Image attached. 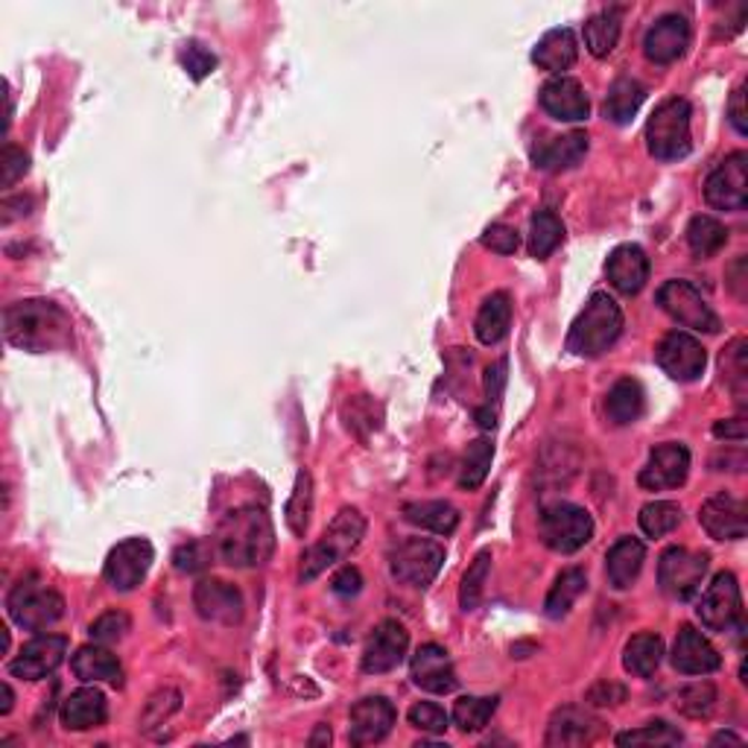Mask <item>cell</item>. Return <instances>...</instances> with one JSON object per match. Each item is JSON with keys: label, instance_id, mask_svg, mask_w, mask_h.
<instances>
[{"label": "cell", "instance_id": "1", "mask_svg": "<svg viewBox=\"0 0 748 748\" xmlns=\"http://www.w3.org/2000/svg\"><path fill=\"white\" fill-rule=\"evenodd\" d=\"M3 334L16 348L44 355L71 342V319L59 305L44 298H27L3 310Z\"/></svg>", "mask_w": 748, "mask_h": 748}, {"label": "cell", "instance_id": "2", "mask_svg": "<svg viewBox=\"0 0 748 748\" xmlns=\"http://www.w3.org/2000/svg\"><path fill=\"white\" fill-rule=\"evenodd\" d=\"M219 559L232 567H260L275 553V526L264 506H240L228 512L217 532Z\"/></svg>", "mask_w": 748, "mask_h": 748}, {"label": "cell", "instance_id": "3", "mask_svg": "<svg viewBox=\"0 0 748 748\" xmlns=\"http://www.w3.org/2000/svg\"><path fill=\"white\" fill-rule=\"evenodd\" d=\"M623 334V310L608 293H594L567 334V351L576 357H600Z\"/></svg>", "mask_w": 748, "mask_h": 748}, {"label": "cell", "instance_id": "4", "mask_svg": "<svg viewBox=\"0 0 748 748\" xmlns=\"http://www.w3.org/2000/svg\"><path fill=\"white\" fill-rule=\"evenodd\" d=\"M362 535H366V518L357 509H339L337 518L322 532V539L316 541L314 547H307L305 555H301V573H298L301 582H314L328 567L346 562L348 555L360 547Z\"/></svg>", "mask_w": 748, "mask_h": 748}, {"label": "cell", "instance_id": "5", "mask_svg": "<svg viewBox=\"0 0 748 748\" xmlns=\"http://www.w3.org/2000/svg\"><path fill=\"white\" fill-rule=\"evenodd\" d=\"M646 146L658 162H678L690 153V103L682 98H669L655 105L646 123Z\"/></svg>", "mask_w": 748, "mask_h": 748}, {"label": "cell", "instance_id": "6", "mask_svg": "<svg viewBox=\"0 0 748 748\" xmlns=\"http://www.w3.org/2000/svg\"><path fill=\"white\" fill-rule=\"evenodd\" d=\"M7 614L16 626L27 632H44L65 617V600L53 587L41 585L35 576H24L9 591Z\"/></svg>", "mask_w": 748, "mask_h": 748}, {"label": "cell", "instance_id": "7", "mask_svg": "<svg viewBox=\"0 0 748 748\" xmlns=\"http://www.w3.org/2000/svg\"><path fill=\"white\" fill-rule=\"evenodd\" d=\"M658 307L682 325L684 330H696V334H719V316L714 314V307L708 305V298L701 296L690 281L684 278H673L658 290Z\"/></svg>", "mask_w": 748, "mask_h": 748}, {"label": "cell", "instance_id": "8", "mask_svg": "<svg viewBox=\"0 0 748 748\" xmlns=\"http://www.w3.org/2000/svg\"><path fill=\"white\" fill-rule=\"evenodd\" d=\"M541 539L553 553L571 555L594 539V518L576 503H553L541 512Z\"/></svg>", "mask_w": 748, "mask_h": 748}, {"label": "cell", "instance_id": "9", "mask_svg": "<svg viewBox=\"0 0 748 748\" xmlns=\"http://www.w3.org/2000/svg\"><path fill=\"white\" fill-rule=\"evenodd\" d=\"M444 564V547L430 539H407L389 555V571L401 585L430 587Z\"/></svg>", "mask_w": 748, "mask_h": 748}, {"label": "cell", "instance_id": "10", "mask_svg": "<svg viewBox=\"0 0 748 748\" xmlns=\"http://www.w3.org/2000/svg\"><path fill=\"white\" fill-rule=\"evenodd\" d=\"M696 617L708 632H719V635L742 626V594L734 573H716L696 605Z\"/></svg>", "mask_w": 748, "mask_h": 748}, {"label": "cell", "instance_id": "11", "mask_svg": "<svg viewBox=\"0 0 748 748\" xmlns=\"http://www.w3.org/2000/svg\"><path fill=\"white\" fill-rule=\"evenodd\" d=\"M708 553H693L687 547H669L658 559V585L673 600H693L708 576Z\"/></svg>", "mask_w": 748, "mask_h": 748}, {"label": "cell", "instance_id": "12", "mask_svg": "<svg viewBox=\"0 0 748 748\" xmlns=\"http://www.w3.org/2000/svg\"><path fill=\"white\" fill-rule=\"evenodd\" d=\"M655 360L678 383H693L708 369V351L690 330H669L655 348Z\"/></svg>", "mask_w": 748, "mask_h": 748}, {"label": "cell", "instance_id": "13", "mask_svg": "<svg viewBox=\"0 0 748 748\" xmlns=\"http://www.w3.org/2000/svg\"><path fill=\"white\" fill-rule=\"evenodd\" d=\"M155 562V550L146 539H126L117 547H112L109 559L103 564L105 582L117 591V594H130L141 582Z\"/></svg>", "mask_w": 748, "mask_h": 748}, {"label": "cell", "instance_id": "14", "mask_svg": "<svg viewBox=\"0 0 748 748\" xmlns=\"http://www.w3.org/2000/svg\"><path fill=\"white\" fill-rule=\"evenodd\" d=\"M705 202L716 211H742L748 205V155L742 150L725 155V162L705 182Z\"/></svg>", "mask_w": 748, "mask_h": 748}, {"label": "cell", "instance_id": "15", "mask_svg": "<svg viewBox=\"0 0 748 748\" xmlns=\"http://www.w3.org/2000/svg\"><path fill=\"white\" fill-rule=\"evenodd\" d=\"M410 652V632L398 619H383L375 626V632L366 641L362 649V673L369 676H383L403 664Z\"/></svg>", "mask_w": 748, "mask_h": 748}, {"label": "cell", "instance_id": "16", "mask_svg": "<svg viewBox=\"0 0 748 748\" xmlns=\"http://www.w3.org/2000/svg\"><path fill=\"white\" fill-rule=\"evenodd\" d=\"M68 637L62 635H39L30 644L21 646L16 658L9 660V676L21 678V682H41V678L53 676L59 664L65 660Z\"/></svg>", "mask_w": 748, "mask_h": 748}, {"label": "cell", "instance_id": "17", "mask_svg": "<svg viewBox=\"0 0 748 748\" xmlns=\"http://www.w3.org/2000/svg\"><path fill=\"white\" fill-rule=\"evenodd\" d=\"M687 474H690V451L682 442H664L649 453L637 474V483L646 491H669L684 485Z\"/></svg>", "mask_w": 748, "mask_h": 748}, {"label": "cell", "instance_id": "18", "mask_svg": "<svg viewBox=\"0 0 748 748\" xmlns=\"http://www.w3.org/2000/svg\"><path fill=\"white\" fill-rule=\"evenodd\" d=\"M398 710L387 696H366V699L351 705L348 714V740L355 746H375V742L387 740L392 731Z\"/></svg>", "mask_w": 748, "mask_h": 748}, {"label": "cell", "instance_id": "19", "mask_svg": "<svg viewBox=\"0 0 748 748\" xmlns=\"http://www.w3.org/2000/svg\"><path fill=\"white\" fill-rule=\"evenodd\" d=\"M701 530L714 541H740L748 532V509L740 498L728 491H716L699 509Z\"/></svg>", "mask_w": 748, "mask_h": 748}, {"label": "cell", "instance_id": "20", "mask_svg": "<svg viewBox=\"0 0 748 748\" xmlns=\"http://www.w3.org/2000/svg\"><path fill=\"white\" fill-rule=\"evenodd\" d=\"M690 39H693L690 21L684 16H676V12H669V16L658 18V21L646 30L644 53L649 62H655V65H673V62H678V59L687 53Z\"/></svg>", "mask_w": 748, "mask_h": 748}, {"label": "cell", "instance_id": "21", "mask_svg": "<svg viewBox=\"0 0 748 748\" xmlns=\"http://www.w3.org/2000/svg\"><path fill=\"white\" fill-rule=\"evenodd\" d=\"M669 660H673V667L682 676H710V673L723 667V655L716 652V646L710 644L708 637L696 632L693 626L678 628Z\"/></svg>", "mask_w": 748, "mask_h": 748}, {"label": "cell", "instance_id": "22", "mask_svg": "<svg viewBox=\"0 0 748 748\" xmlns=\"http://www.w3.org/2000/svg\"><path fill=\"white\" fill-rule=\"evenodd\" d=\"M412 682L424 693L433 696H448L457 690V669L448 655V649L439 644H424L416 655H412Z\"/></svg>", "mask_w": 748, "mask_h": 748}, {"label": "cell", "instance_id": "23", "mask_svg": "<svg viewBox=\"0 0 748 748\" xmlns=\"http://www.w3.org/2000/svg\"><path fill=\"white\" fill-rule=\"evenodd\" d=\"M194 605L196 614L202 619H211V623L234 626L243 619V594L232 582L202 580L194 587Z\"/></svg>", "mask_w": 748, "mask_h": 748}, {"label": "cell", "instance_id": "24", "mask_svg": "<svg viewBox=\"0 0 748 748\" xmlns=\"http://www.w3.org/2000/svg\"><path fill=\"white\" fill-rule=\"evenodd\" d=\"M539 100L541 109H544L550 117H555V121L580 123L587 121V114H591V100H587L582 82L573 80V76H553V80L541 89Z\"/></svg>", "mask_w": 748, "mask_h": 748}, {"label": "cell", "instance_id": "25", "mask_svg": "<svg viewBox=\"0 0 748 748\" xmlns=\"http://www.w3.org/2000/svg\"><path fill=\"white\" fill-rule=\"evenodd\" d=\"M600 734V719L587 714L585 708L567 705L553 714L547 725V746L550 748H580L596 740Z\"/></svg>", "mask_w": 748, "mask_h": 748}, {"label": "cell", "instance_id": "26", "mask_svg": "<svg viewBox=\"0 0 748 748\" xmlns=\"http://www.w3.org/2000/svg\"><path fill=\"white\" fill-rule=\"evenodd\" d=\"M605 273H608V281H612L614 290L623 293V296H637L649 281V258H646V252L641 246L626 243V246H617L608 255Z\"/></svg>", "mask_w": 748, "mask_h": 748}, {"label": "cell", "instance_id": "27", "mask_svg": "<svg viewBox=\"0 0 748 748\" xmlns=\"http://www.w3.org/2000/svg\"><path fill=\"white\" fill-rule=\"evenodd\" d=\"M580 59V39L571 27H555L550 33H544L532 50V62L541 71L553 73V76H564Z\"/></svg>", "mask_w": 748, "mask_h": 748}, {"label": "cell", "instance_id": "28", "mask_svg": "<svg viewBox=\"0 0 748 748\" xmlns=\"http://www.w3.org/2000/svg\"><path fill=\"white\" fill-rule=\"evenodd\" d=\"M59 719H62L68 731H91V728H100L109 719L105 693L98 690V687H80V690H73L62 701Z\"/></svg>", "mask_w": 748, "mask_h": 748}, {"label": "cell", "instance_id": "29", "mask_svg": "<svg viewBox=\"0 0 748 748\" xmlns=\"http://www.w3.org/2000/svg\"><path fill=\"white\" fill-rule=\"evenodd\" d=\"M587 155V135L585 132H571V135L550 137L544 144H539L532 150V162L539 170H547V173H562V170H571L582 162Z\"/></svg>", "mask_w": 748, "mask_h": 748}, {"label": "cell", "instance_id": "30", "mask_svg": "<svg viewBox=\"0 0 748 748\" xmlns=\"http://www.w3.org/2000/svg\"><path fill=\"white\" fill-rule=\"evenodd\" d=\"M71 669H73V676L85 684H98V682L121 684V678H123L121 660H117L114 652L105 649L103 644H89V646H82V649H76V655L71 658Z\"/></svg>", "mask_w": 748, "mask_h": 748}, {"label": "cell", "instance_id": "31", "mask_svg": "<svg viewBox=\"0 0 748 748\" xmlns=\"http://www.w3.org/2000/svg\"><path fill=\"white\" fill-rule=\"evenodd\" d=\"M646 562V547L644 541L637 539H619L608 555H605V573H608V582H612L617 591H626L637 582L641 571H644Z\"/></svg>", "mask_w": 748, "mask_h": 748}, {"label": "cell", "instance_id": "32", "mask_svg": "<svg viewBox=\"0 0 748 748\" xmlns=\"http://www.w3.org/2000/svg\"><path fill=\"white\" fill-rule=\"evenodd\" d=\"M403 521L436 535H453L459 526V512L448 500H416L403 506Z\"/></svg>", "mask_w": 748, "mask_h": 748}, {"label": "cell", "instance_id": "33", "mask_svg": "<svg viewBox=\"0 0 748 748\" xmlns=\"http://www.w3.org/2000/svg\"><path fill=\"white\" fill-rule=\"evenodd\" d=\"M646 100V89L632 76H619L614 80V85L608 89V98H605V121L617 123V126H626V123L635 121V114L641 112V105Z\"/></svg>", "mask_w": 748, "mask_h": 748}, {"label": "cell", "instance_id": "34", "mask_svg": "<svg viewBox=\"0 0 748 748\" xmlns=\"http://www.w3.org/2000/svg\"><path fill=\"white\" fill-rule=\"evenodd\" d=\"M509 325H512V301H509L506 293H491L480 307V314H477V339L483 346H498L500 339L509 334Z\"/></svg>", "mask_w": 748, "mask_h": 748}, {"label": "cell", "instance_id": "35", "mask_svg": "<svg viewBox=\"0 0 748 748\" xmlns=\"http://www.w3.org/2000/svg\"><path fill=\"white\" fill-rule=\"evenodd\" d=\"M646 407V392L644 387L632 378H619L612 389H608V398H605V412L614 424H635L641 416H644Z\"/></svg>", "mask_w": 748, "mask_h": 748}, {"label": "cell", "instance_id": "36", "mask_svg": "<svg viewBox=\"0 0 748 748\" xmlns=\"http://www.w3.org/2000/svg\"><path fill=\"white\" fill-rule=\"evenodd\" d=\"M660 660H664V641H660L655 632H641L626 644L623 649V667L626 673L637 678H649L655 676V669L660 667Z\"/></svg>", "mask_w": 748, "mask_h": 748}, {"label": "cell", "instance_id": "37", "mask_svg": "<svg viewBox=\"0 0 748 748\" xmlns=\"http://www.w3.org/2000/svg\"><path fill=\"white\" fill-rule=\"evenodd\" d=\"M587 587V576L585 571L580 567H567L555 576L553 587H550L547 603H544V612H547L550 619H562L571 614V608L576 605L582 594H585Z\"/></svg>", "mask_w": 748, "mask_h": 748}, {"label": "cell", "instance_id": "38", "mask_svg": "<svg viewBox=\"0 0 748 748\" xmlns=\"http://www.w3.org/2000/svg\"><path fill=\"white\" fill-rule=\"evenodd\" d=\"M728 243V228L710 214H696L687 226V246L696 258H714Z\"/></svg>", "mask_w": 748, "mask_h": 748}, {"label": "cell", "instance_id": "39", "mask_svg": "<svg viewBox=\"0 0 748 748\" xmlns=\"http://www.w3.org/2000/svg\"><path fill=\"white\" fill-rule=\"evenodd\" d=\"M564 243V223L553 211H535L530 219V255L547 260Z\"/></svg>", "mask_w": 748, "mask_h": 748}, {"label": "cell", "instance_id": "40", "mask_svg": "<svg viewBox=\"0 0 748 748\" xmlns=\"http://www.w3.org/2000/svg\"><path fill=\"white\" fill-rule=\"evenodd\" d=\"M619 30H623V27H619V16L614 9H608V12H596L594 18H587L585 24L587 53L596 59L612 57L619 41Z\"/></svg>", "mask_w": 748, "mask_h": 748}, {"label": "cell", "instance_id": "41", "mask_svg": "<svg viewBox=\"0 0 748 748\" xmlns=\"http://www.w3.org/2000/svg\"><path fill=\"white\" fill-rule=\"evenodd\" d=\"M310 515H314V477L301 468L296 485H293L290 503H287V526L293 530V535H305L310 526Z\"/></svg>", "mask_w": 748, "mask_h": 748}, {"label": "cell", "instance_id": "42", "mask_svg": "<svg viewBox=\"0 0 748 748\" xmlns=\"http://www.w3.org/2000/svg\"><path fill=\"white\" fill-rule=\"evenodd\" d=\"M491 459H494V444L489 439H474L468 444L465 459H462V468H459V489L477 491L485 483L489 477Z\"/></svg>", "mask_w": 748, "mask_h": 748}, {"label": "cell", "instance_id": "43", "mask_svg": "<svg viewBox=\"0 0 748 748\" xmlns=\"http://www.w3.org/2000/svg\"><path fill=\"white\" fill-rule=\"evenodd\" d=\"M637 523H641V530L649 539H664L682 523V506L673 503V500H652V503L641 509Z\"/></svg>", "mask_w": 748, "mask_h": 748}, {"label": "cell", "instance_id": "44", "mask_svg": "<svg viewBox=\"0 0 748 748\" xmlns=\"http://www.w3.org/2000/svg\"><path fill=\"white\" fill-rule=\"evenodd\" d=\"M684 734L676 725H669L667 719H655L649 725H641L635 731H626L617 737V746H646V748H667L682 746Z\"/></svg>", "mask_w": 748, "mask_h": 748}, {"label": "cell", "instance_id": "45", "mask_svg": "<svg viewBox=\"0 0 748 748\" xmlns=\"http://www.w3.org/2000/svg\"><path fill=\"white\" fill-rule=\"evenodd\" d=\"M498 710V699L485 696H462L453 705V723L462 734H480L491 723V716Z\"/></svg>", "mask_w": 748, "mask_h": 748}, {"label": "cell", "instance_id": "46", "mask_svg": "<svg viewBox=\"0 0 748 748\" xmlns=\"http://www.w3.org/2000/svg\"><path fill=\"white\" fill-rule=\"evenodd\" d=\"M489 571H491V553L483 550V553H477V559L471 562V567H468V573L462 576V585H459V605H462V612H474L477 605L483 603Z\"/></svg>", "mask_w": 748, "mask_h": 748}, {"label": "cell", "instance_id": "47", "mask_svg": "<svg viewBox=\"0 0 748 748\" xmlns=\"http://www.w3.org/2000/svg\"><path fill=\"white\" fill-rule=\"evenodd\" d=\"M676 708L690 719H705L716 708V687L710 682H696L678 693Z\"/></svg>", "mask_w": 748, "mask_h": 748}, {"label": "cell", "instance_id": "48", "mask_svg": "<svg viewBox=\"0 0 748 748\" xmlns=\"http://www.w3.org/2000/svg\"><path fill=\"white\" fill-rule=\"evenodd\" d=\"M132 628V619L130 614L123 612H105L103 617H98L94 623H91V641L94 644H117V641H123L126 637V632Z\"/></svg>", "mask_w": 748, "mask_h": 748}, {"label": "cell", "instance_id": "49", "mask_svg": "<svg viewBox=\"0 0 748 748\" xmlns=\"http://www.w3.org/2000/svg\"><path fill=\"white\" fill-rule=\"evenodd\" d=\"M214 559V544L211 541H187L173 553V564L178 573H202Z\"/></svg>", "mask_w": 748, "mask_h": 748}, {"label": "cell", "instance_id": "50", "mask_svg": "<svg viewBox=\"0 0 748 748\" xmlns=\"http://www.w3.org/2000/svg\"><path fill=\"white\" fill-rule=\"evenodd\" d=\"M410 725L412 728H419L424 734H442L448 725H451V714L442 708V705H436V701H419V705H412L410 708Z\"/></svg>", "mask_w": 748, "mask_h": 748}, {"label": "cell", "instance_id": "51", "mask_svg": "<svg viewBox=\"0 0 748 748\" xmlns=\"http://www.w3.org/2000/svg\"><path fill=\"white\" fill-rule=\"evenodd\" d=\"M178 705H182V696L176 690H158L153 699L146 701V710L141 716V725H144V731H153L155 725H164L170 716L176 714Z\"/></svg>", "mask_w": 748, "mask_h": 748}, {"label": "cell", "instance_id": "52", "mask_svg": "<svg viewBox=\"0 0 748 748\" xmlns=\"http://www.w3.org/2000/svg\"><path fill=\"white\" fill-rule=\"evenodd\" d=\"M178 59H182V68H185L194 80H205V76L214 73V68H217V57H214L202 41H187Z\"/></svg>", "mask_w": 748, "mask_h": 748}, {"label": "cell", "instance_id": "53", "mask_svg": "<svg viewBox=\"0 0 748 748\" xmlns=\"http://www.w3.org/2000/svg\"><path fill=\"white\" fill-rule=\"evenodd\" d=\"M480 243H483L485 249L498 252V255H515L518 246H521V234H518L512 226L494 223V226L485 228L483 237H480Z\"/></svg>", "mask_w": 748, "mask_h": 748}, {"label": "cell", "instance_id": "54", "mask_svg": "<svg viewBox=\"0 0 748 748\" xmlns=\"http://www.w3.org/2000/svg\"><path fill=\"white\" fill-rule=\"evenodd\" d=\"M3 187H12L18 178H24V173L30 170V158H27L24 150H18L16 144L3 146Z\"/></svg>", "mask_w": 748, "mask_h": 748}, {"label": "cell", "instance_id": "55", "mask_svg": "<svg viewBox=\"0 0 748 748\" xmlns=\"http://www.w3.org/2000/svg\"><path fill=\"white\" fill-rule=\"evenodd\" d=\"M623 699H626V687H619V684L614 682H600L596 687H591V693H587V701H591V705H600V708H605V705H619Z\"/></svg>", "mask_w": 748, "mask_h": 748}, {"label": "cell", "instance_id": "56", "mask_svg": "<svg viewBox=\"0 0 748 748\" xmlns=\"http://www.w3.org/2000/svg\"><path fill=\"white\" fill-rule=\"evenodd\" d=\"M330 587H334V594L337 596H357L362 591V576L357 567H342V571L334 576V582H330Z\"/></svg>", "mask_w": 748, "mask_h": 748}, {"label": "cell", "instance_id": "57", "mask_svg": "<svg viewBox=\"0 0 748 748\" xmlns=\"http://www.w3.org/2000/svg\"><path fill=\"white\" fill-rule=\"evenodd\" d=\"M503 383H506V360L494 362V366H489V371H485V398H489V407L491 401L494 403L500 401Z\"/></svg>", "mask_w": 748, "mask_h": 748}, {"label": "cell", "instance_id": "58", "mask_svg": "<svg viewBox=\"0 0 748 748\" xmlns=\"http://www.w3.org/2000/svg\"><path fill=\"white\" fill-rule=\"evenodd\" d=\"M728 121L740 135H748V123H746V91L737 89L731 94V103H728Z\"/></svg>", "mask_w": 748, "mask_h": 748}, {"label": "cell", "instance_id": "59", "mask_svg": "<svg viewBox=\"0 0 748 748\" xmlns=\"http://www.w3.org/2000/svg\"><path fill=\"white\" fill-rule=\"evenodd\" d=\"M714 433L719 439H734V442H742L746 439V421L731 419V421H716Z\"/></svg>", "mask_w": 748, "mask_h": 748}, {"label": "cell", "instance_id": "60", "mask_svg": "<svg viewBox=\"0 0 748 748\" xmlns=\"http://www.w3.org/2000/svg\"><path fill=\"white\" fill-rule=\"evenodd\" d=\"M0 693H3L0 716H9V714H12V705H16V693H12V687H9V684H3V687H0Z\"/></svg>", "mask_w": 748, "mask_h": 748}, {"label": "cell", "instance_id": "61", "mask_svg": "<svg viewBox=\"0 0 748 748\" xmlns=\"http://www.w3.org/2000/svg\"><path fill=\"white\" fill-rule=\"evenodd\" d=\"M477 419H480V427H483V430H494V424H498L491 410H477Z\"/></svg>", "mask_w": 748, "mask_h": 748}, {"label": "cell", "instance_id": "62", "mask_svg": "<svg viewBox=\"0 0 748 748\" xmlns=\"http://www.w3.org/2000/svg\"><path fill=\"white\" fill-rule=\"evenodd\" d=\"M319 742H330V728L328 725H319V731L310 737V746H319Z\"/></svg>", "mask_w": 748, "mask_h": 748}, {"label": "cell", "instance_id": "63", "mask_svg": "<svg viewBox=\"0 0 748 748\" xmlns=\"http://www.w3.org/2000/svg\"><path fill=\"white\" fill-rule=\"evenodd\" d=\"M714 742H742L740 740V737H737V734H716V737H714Z\"/></svg>", "mask_w": 748, "mask_h": 748}]
</instances>
